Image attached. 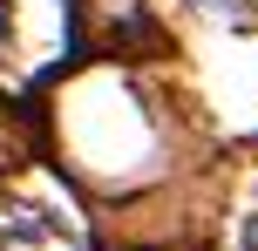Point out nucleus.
Wrapping results in <instances>:
<instances>
[{"label": "nucleus", "mask_w": 258, "mask_h": 251, "mask_svg": "<svg viewBox=\"0 0 258 251\" xmlns=\"http://www.w3.org/2000/svg\"><path fill=\"white\" fill-rule=\"evenodd\" d=\"M0 41H7V0H0Z\"/></svg>", "instance_id": "obj_4"}, {"label": "nucleus", "mask_w": 258, "mask_h": 251, "mask_svg": "<svg viewBox=\"0 0 258 251\" xmlns=\"http://www.w3.org/2000/svg\"><path fill=\"white\" fill-rule=\"evenodd\" d=\"M0 238H7V244H27V251H34V244H54V238H61V217H54V211H34V204H14V211H0Z\"/></svg>", "instance_id": "obj_1"}, {"label": "nucleus", "mask_w": 258, "mask_h": 251, "mask_svg": "<svg viewBox=\"0 0 258 251\" xmlns=\"http://www.w3.org/2000/svg\"><path fill=\"white\" fill-rule=\"evenodd\" d=\"M238 251H258V211L245 217V224H238Z\"/></svg>", "instance_id": "obj_3"}, {"label": "nucleus", "mask_w": 258, "mask_h": 251, "mask_svg": "<svg viewBox=\"0 0 258 251\" xmlns=\"http://www.w3.org/2000/svg\"><path fill=\"white\" fill-rule=\"evenodd\" d=\"M197 14H211V21H231V27H251V0H190Z\"/></svg>", "instance_id": "obj_2"}]
</instances>
